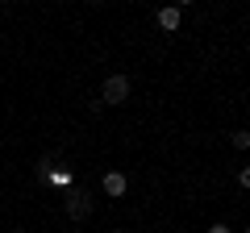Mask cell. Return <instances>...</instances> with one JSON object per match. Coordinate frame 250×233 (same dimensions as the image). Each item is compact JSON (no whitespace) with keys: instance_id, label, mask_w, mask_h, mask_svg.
I'll list each match as a JSON object with an SVG mask.
<instances>
[{"instance_id":"6da1fadb","label":"cell","mask_w":250,"mask_h":233,"mask_svg":"<svg viewBox=\"0 0 250 233\" xmlns=\"http://www.w3.org/2000/svg\"><path fill=\"white\" fill-rule=\"evenodd\" d=\"M100 92H104L108 104H125V100H129V75H108Z\"/></svg>"},{"instance_id":"7a4b0ae2","label":"cell","mask_w":250,"mask_h":233,"mask_svg":"<svg viewBox=\"0 0 250 233\" xmlns=\"http://www.w3.org/2000/svg\"><path fill=\"white\" fill-rule=\"evenodd\" d=\"M88 213H92V196L83 188H75L71 196H67V216H71V221H83Z\"/></svg>"},{"instance_id":"3957f363","label":"cell","mask_w":250,"mask_h":233,"mask_svg":"<svg viewBox=\"0 0 250 233\" xmlns=\"http://www.w3.org/2000/svg\"><path fill=\"white\" fill-rule=\"evenodd\" d=\"M179 25H184V13H179L175 4H163L159 9V29L163 34H179Z\"/></svg>"},{"instance_id":"277c9868","label":"cell","mask_w":250,"mask_h":233,"mask_svg":"<svg viewBox=\"0 0 250 233\" xmlns=\"http://www.w3.org/2000/svg\"><path fill=\"white\" fill-rule=\"evenodd\" d=\"M100 188H104L108 196H125V188H129V179H125L121 171H104V179H100Z\"/></svg>"},{"instance_id":"5b68a950","label":"cell","mask_w":250,"mask_h":233,"mask_svg":"<svg viewBox=\"0 0 250 233\" xmlns=\"http://www.w3.org/2000/svg\"><path fill=\"white\" fill-rule=\"evenodd\" d=\"M229 146H233V150H250V134H246V129L229 134Z\"/></svg>"},{"instance_id":"8992f818","label":"cell","mask_w":250,"mask_h":233,"mask_svg":"<svg viewBox=\"0 0 250 233\" xmlns=\"http://www.w3.org/2000/svg\"><path fill=\"white\" fill-rule=\"evenodd\" d=\"M46 179H50V183H59V188H62V183H71V175H67V171H50Z\"/></svg>"},{"instance_id":"52a82bcc","label":"cell","mask_w":250,"mask_h":233,"mask_svg":"<svg viewBox=\"0 0 250 233\" xmlns=\"http://www.w3.org/2000/svg\"><path fill=\"white\" fill-rule=\"evenodd\" d=\"M238 188H242V192H250V167H242V171H238Z\"/></svg>"},{"instance_id":"ba28073f","label":"cell","mask_w":250,"mask_h":233,"mask_svg":"<svg viewBox=\"0 0 250 233\" xmlns=\"http://www.w3.org/2000/svg\"><path fill=\"white\" fill-rule=\"evenodd\" d=\"M208 233H229V225H221V221H217V225H208Z\"/></svg>"},{"instance_id":"9c48e42d","label":"cell","mask_w":250,"mask_h":233,"mask_svg":"<svg viewBox=\"0 0 250 233\" xmlns=\"http://www.w3.org/2000/svg\"><path fill=\"white\" fill-rule=\"evenodd\" d=\"M188 4H196V0H175V9H188Z\"/></svg>"},{"instance_id":"30bf717a","label":"cell","mask_w":250,"mask_h":233,"mask_svg":"<svg viewBox=\"0 0 250 233\" xmlns=\"http://www.w3.org/2000/svg\"><path fill=\"white\" fill-rule=\"evenodd\" d=\"M246 233H250V225H246Z\"/></svg>"},{"instance_id":"8fae6325","label":"cell","mask_w":250,"mask_h":233,"mask_svg":"<svg viewBox=\"0 0 250 233\" xmlns=\"http://www.w3.org/2000/svg\"><path fill=\"white\" fill-rule=\"evenodd\" d=\"M117 233H121V229H117Z\"/></svg>"}]
</instances>
